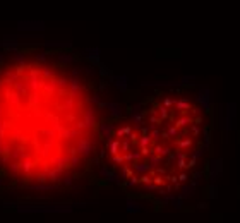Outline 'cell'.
Instances as JSON below:
<instances>
[{"instance_id":"7a4b0ae2","label":"cell","mask_w":240,"mask_h":223,"mask_svg":"<svg viewBox=\"0 0 240 223\" xmlns=\"http://www.w3.org/2000/svg\"><path fill=\"white\" fill-rule=\"evenodd\" d=\"M211 129V106L194 84L127 96L105 143V184L151 202L182 197L203 177Z\"/></svg>"},{"instance_id":"6da1fadb","label":"cell","mask_w":240,"mask_h":223,"mask_svg":"<svg viewBox=\"0 0 240 223\" xmlns=\"http://www.w3.org/2000/svg\"><path fill=\"white\" fill-rule=\"evenodd\" d=\"M127 96L94 50L0 38V196L57 201L105 184V143Z\"/></svg>"}]
</instances>
